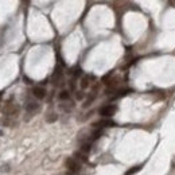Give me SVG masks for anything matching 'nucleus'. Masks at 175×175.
I'll return each instance as SVG.
<instances>
[{"instance_id":"obj_1","label":"nucleus","mask_w":175,"mask_h":175,"mask_svg":"<svg viewBox=\"0 0 175 175\" xmlns=\"http://www.w3.org/2000/svg\"><path fill=\"white\" fill-rule=\"evenodd\" d=\"M51 82L54 86H61L63 85V73H62V69L57 66L54 70V74L51 77Z\"/></svg>"},{"instance_id":"obj_2","label":"nucleus","mask_w":175,"mask_h":175,"mask_svg":"<svg viewBox=\"0 0 175 175\" xmlns=\"http://www.w3.org/2000/svg\"><path fill=\"white\" fill-rule=\"evenodd\" d=\"M66 167L69 168V171L70 173H78V171L81 170V163L77 160L76 158H69L66 160Z\"/></svg>"},{"instance_id":"obj_3","label":"nucleus","mask_w":175,"mask_h":175,"mask_svg":"<svg viewBox=\"0 0 175 175\" xmlns=\"http://www.w3.org/2000/svg\"><path fill=\"white\" fill-rule=\"evenodd\" d=\"M116 111L117 107H115V105H105V107L100 108V115L104 117H111L116 113Z\"/></svg>"},{"instance_id":"obj_4","label":"nucleus","mask_w":175,"mask_h":175,"mask_svg":"<svg viewBox=\"0 0 175 175\" xmlns=\"http://www.w3.org/2000/svg\"><path fill=\"white\" fill-rule=\"evenodd\" d=\"M19 112V107H16L15 104H5L3 108V113L5 116H16Z\"/></svg>"},{"instance_id":"obj_5","label":"nucleus","mask_w":175,"mask_h":175,"mask_svg":"<svg viewBox=\"0 0 175 175\" xmlns=\"http://www.w3.org/2000/svg\"><path fill=\"white\" fill-rule=\"evenodd\" d=\"M26 109H27L29 113H36V112L40 109V105L38 104V102H35V101H29V102H27V105H26Z\"/></svg>"},{"instance_id":"obj_6","label":"nucleus","mask_w":175,"mask_h":175,"mask_svg":"<svg viewBox=\"0 0 175 175\" xmlns=\"http://www.w3.org/2000/svg\"><path fill=\"white\" fill-rule=\"evenodd\" d=\"M33 94L35 96L36 98L42 100V98L46 97V90L43 89V88H40V86H36V88H34V89H33Z\"/></svg>"},{"instance_id":"obj_7","label":"nucleus","mask_w":175,"mask_h":175,"mask_svg":"<svg viewBox=\"0 0 175 175\" xmlns=\"http://www.w3.org/2000/svg\"><path fill=\"white\" fill-rule=\"evenodd\" d=\"M116 125V123L115 121H112V120H100V121H97V123L94 124V127L96 128H104V127H115Z\"/></svg>"},{"instance_id":"obj_8","label":"nucleus","mask_w":175,"mask_h":175,"mask_svg":"<svg viewBox=\"0 0 175 175\" xmlns=\"http://www.w3.org/2000/svg\"><path fill=\"white\" fill-rule=\"evenodd\" d=\"M101 136H102V129H101V128H97V129L93 131V133H92V136H90L89 142L92 143V142H94V140H98Z\"/></svg>"},{"instance_id":"obj_9","label":"nucleus","mask_w":175,"mask_h":175,"mask_svg":"<svg viewBox=\"0 0 175 175\" xmlns=\"http://www.w3.org/2000/svg\"><path fill=\"white\" fill-rule=\"evenodd\" d=\"M90 149H92V143L90 142H86L84 143L82 146H81V152H84V154H88V152H90Z\"/></svg>"},{"instance_id":"obj_10","label":"nucleus","mask_w":175,"mask_h":175,"mask_svg":"<svg viewBox=\"0 0 175 175\" xmlns=\"http://www.w3.org/2000/svg\"><path fill=\"white\" fill-rule=\"evenodd\" d=\"M58 98L62 100V101H66V100L70 98V93H69L67 90H62V92L58 94Z\"/></svg>"},{"instance_id":"obj_11","label":"nucleus","mask_w":175,"mask_h":175,"mask_svg":"<svg viewBox=\"0 0 175 175\" xmlns=\"http://www.w3.org/2000/svg\"><path fill=\"white\" fill-rule=\"evenodd\" d=\"M59 108L63 109V111H66V112H69V111H71V109L74 108V104H73V102H65V104L59 105Z\"/></svg>"},{"instance_id":"obj_12","label":"nucleus","mask_w":175,"mask_h":175,"mask_svg":"<svg viewBox=\"0 0 175 175\" xmlns=\"http://www.w3.org/2000/svg\"><path fill=\"white\" fill-rule=\"evenodd\" d=\"M89 80H90V76H85L81 80V88H82V89H86V88L89 86Z\"/></svg>"},{"instance_id":"obj_13","label":"nucleus","mask_w":175,"mask_h":175,"mask_svg":"<svg viewBox=\"0 0 175 175\" xmlns=\"http://www.w3.org/2000/svg\"><path fill=\"white\" fill-rule=\"evenodd\" d=\"M57 118H58V116L55 113H49L47 116H46V121H47V123H54Z\"/></svg>"},{"instance_id":"obj_14","label":"nucleus","mask_w":175,"mask_h":175,"mask_svg":"<svg viewBox=\"0 0 175 175\" xmlns=\"http://www.w3.org/2000/svg\"><path fill=\"white\" fill-rule=\"evenodd\" d=\"M81 74H82V70H81L80 67H76V69H73V70H71V76H73L74 78L80 77Z\"/></svg>"},{"instance_id":"obj_15","label":"nucleus","mask_w":175,"mask_h":175,"mask_svg":"<svg viewBox=\"0 0 175 175\" xmlns=\"http://www.w3.org/2000/svg\"><path fill=\"white\" fill-rule=\"evenodd\" d=\"M76 156H77L78 159H80V160H82V162H86V160H88L86 155L84 154V152H77V154H76Z\"/></svg>"},{"instance_id":"obj_16","label":"nucleus","mask_w":175,"mask_h":175,"mask_svg":"<svg viewBox=\"0 0 175 175\" xmlns=\"http://www.w3.org/2000/svg\"><path fill=\"white\" fill-rule=\"evenodd\" d=\"M140 170V166H137V167H132L129 171H127L125 173V175H132V174H135V173H137V171Z\"/></svg>"},{"instance_id":"obj_17","label":"nucleus","mask_w":175,"mask_h":175,"mask_svg":"<svg viewBox=\"0 0 175 175\" xmlns=\"http://www.w3.org/2000/svg\"><path fill=\"white\" fill-rule=\"evenodd\" d=\"M84 97H85V94H84V92H81V90L76 93V98H77V100H82Z\"/></svg>"},{"instance_id":"obj_18","label":"nucleus","mask_w":175,"mask_h":175,"mask_svg":"<svg viewBox=\"0 0 175 175\" xmlns=\"http://www.w3.org/2000/svg\"><path fill=\"white\" fill-rule=\"evenodd\" d=\"M69 85H70V89H71V90H74V89H76V82H74V80H71Z\"/></svg>"},{"instance_id":"obj_19","label":"nucleus","mask_w":175,"mask_h":175,"mask_svg":"<svg viewBox=\"0 0 175 175\" xmlns=\"http://www.w3.org/2000/svg\"><path fill=\"white\" fill-rule=\"evenodd\" d=\"M66 175H73V173H67Z\"/></svg>"},{"instance_id":"obj_20","label":"nucleus","mask_w":175,"mask_h":175,"mask_svg":"<svg viewBox=\"0 0 175 175\" xmlns=\"http://www.w3.org/2000/svg\"><path fill=\"white\" fill-rule=\"evenodd\" d=\"M3 135V132H2V131H0V136H2Z\"/></svg>"}]
</instances>
